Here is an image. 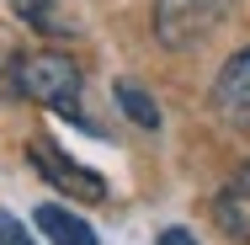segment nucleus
I'll use <instances>...</instances> for the list:
<instances>
[{
  "label": "nucleus",
  "instance_id": "6",
  "mask_svg": "<svg viewBox=\"0 0 250 245\" xmlns=\"http://www.w3.org/2000/svg\"><path fill=\"white\" fill-rule=\"evenodd\" d=\"M38 229H43L53 245H101V240H96V229H91L80 213L59 208V202H43V208H38Z\"/></svg>",
  "mask_w": 250,
  "mask_h": 245
},
{
  "label": "nucleus",
  "instance_id": "1",
  "mask_svg": "<svg viewBox=\"0 0 250 245\" xmlns=\"http://www.w3.org/2000/svg\"><path fill=\"white\" fill-rule=\"evenodd\" d=\"M11 86H16L21 96L64 112V117H80V69H75V59H64V53H27V59H16Z\"/></svg>",
  "mask_w": 250,
  "mask_h": 245
},
{
  "label": "nucleus",
  "instance_id": "2",
  "mask_svg": "<svg viewBox=\"0 0 250 245\" xmlns=\"http://www.w3.org/2000/svg\"><path fill=\"white\" fill-rule=\"evenodd\" d=\"M234 0H154V38L165 48H197Z\"/></svg>",
  "mask_w": 250,
  "mask_h": 245
},
{
  "label": "nucleus",
  "instance_id": "7",
  "mask_svg": "<svg viewBox=\"0 0 250 245\" xmlns=\"http://www.w3.org/2000/svg\"><path fill=\"white\" fill-rule=\"evenodd\" d=\"M117 107H123L139 128H160V107H154V96L139 80H117Z\"/></svg>",
  "mask_w": 250,
  "mask_h": 245
},
{
  "label": "nucleus",
  "instance_id": "8",
  "mask_svg": "<svg viewBox=\"0 0 250 245\" xmlns=\"http://www.w3.org/2000/svg\"><path fill=\"white\" fill-rule=\"evenodd\" d=\"M5 5H11V11H16V16H21V22H27L32 32H48V38H59V32H69L53 0H5Z\"/></svg>",
  "mask_w": 250,
  "mask_h": 245
},
{
  "label": "nucleus",
  "instance_id": "4",
  "mask_svg": "<svg viewBox=\"0 0 250 245\" xmlns=\"http://www.w3.org/2000/svg\"><path fill=\"white\" fill-rule=\"evenodd\" d=\"M213 112H218L229 128L250 134V48H240L218 69V80H213Z\"/></svg>",
  "mask_w": 250,
  "mask_h": 245
},
{
  "label": "nucleus",
  "instance_id": "5",
  "mask_svg": "<svg viewBox=\"0 0 250 245\" xmlns=\"http://www.w3.org/2000/svg\"><path fill=\"white\" fill-rule=\"evenodd\" d=\"M213 219H218L224 235H234V240L250 245V165H240V171L218 187V197H213Z\"/></svg>",
  "mask_w": 250,
  "mask_h": 245
},
{
  "label": "nucleus",
  "instance_id": "3",
  "mask_svg": "<svg viewBox=\"0 0 250 245\" xmlns=\"http://www.w3.org/2000/svg\"><path fill=\"white\" fill-rule=\"evenodd\" d=\"M27 155H32V165L48 176L53 187L64 197H80V202H106V181H101L96 171H85V165H75L69 155L59 144H48V139H32L27 144Z\"/></svg>",
  "mask_w": 250,
  "mask_h": 245
},
{
  "label": "nucleus",
  "instance_id": "10",
  "mask_svg": "<svg viewBox=\"0 0 250 245\" xmlns=\"http://www.w3.org/2000/svg\"><path fill=\"white\" fill-rule=\"evenodd\" d=\"M160 245H197V240H192L187 229H165V235H160Z\"/></svg>",
  "mask_w": 250,
  "mask_h": 245
},
{
  "label": "nucleus",
  "instance_id": "9",
  "mask_svg": "<svg viewBox=\"0 0 250 245\" xmlns=\"http://www.w3.org/2000/svg\"><path fill=\"white\" fill-rule=\"evenodd\" d=\"M0 245H38V240L27 235V224H21V219H11V213L0 208Z\"/></svg>",
  "mask_w": 250,
  "mask_h": 245
}]
</instances>
